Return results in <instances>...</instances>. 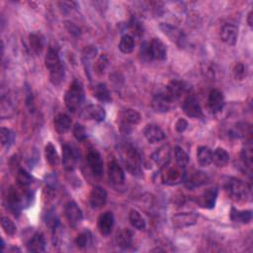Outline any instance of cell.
Returning <instances> with one entry per match:
<instances>
[{
	"label": "cell",
	"instance_id": "2",
	"mask_svg": "<svg viewBox=\"0 0 253 253\" xmlns=\"http://www.w3.org/2000/svg\"><path fill=\"white\" fill-rule=\"evenodd\" d=\"M120 154L122 161L132 175L140 176L142 174V158L138 150L130 145L124 144L120 148Z\"/></svg>",
	"mask_w": 253,
	"mask_h": 253
},
{
	"label": "cell",
	"instance_id": "21",
	"mask_svg": "<svg viewBox=\"0 0 253 253\" xmlns=\"http://www.w3.org/2000/svg\"><path fill=\"white\" fill-rule=\"evenodd\" d=\"M115 219L111 212H105L98 218V229L102 235H109L114 228Z\"/></svg>",
	"mask_w": 253,
	"mask_h": 253
},
{
	"label": "cell",
	"instance_id": "4",
	"mask_svg": "<svg viewBox=\"0 0 253 253\" xmlns=\"http://www.w3.org/2000/svg\"><path fill=\"white\" fill-rule=\"evenodd\" d=\"M32 202V194L28 191L20 192L19 190L11 187L7 196V208L14 215L18 216L25 206Z\"/></svg>",
	"mask_w": 253,
	"mask_h": 253
},
{
	"label": "cell",
	"instance_id": "42",
	"mask_svg": "<svg viewBox=\"0 0 253 253\" xmlns=\"http://www.w3.org/2000/svg\"><path fill=\"white\" fill-rule=\"evenodd\" d=\"M129 29H130L132 35L135 36V37L140 38L144 35V31H145L144 26L137 18H132L131 19V21L129 23Z\"/></svg>",
	"mask_w": 253,
	"mask_h": 253
},
{
	"label": "cell",
	"instance_id": "31",
	"mask_svg": "<svg viewBox=\"0 0 253 253\" xmlns=\"http://www.w3.org/2000/svg\"><path fill=\"white\" fill-rule=\"evenodd\" d=\"M93 96L97 100L104 102V103H109L112 101L111 93H110L108 87L106 86V84H104V83H99L93 88Z\"/></svg>",
	"mask_w": 253,
	"mask_h": 253
},
{
	"label": "cell",
	"instance_id": "5",
	"mask_svg": "<svg viewBox=\"0 0 253 253\" xmlns=\"http://www.w3.org/2000/svg\"><path fill=\"white\" fill-rule=\"evenodd\" d=\"M227 195L234 202H243L250 197V188L236 178H230L225 185Z\"/></svg>",
	"mask_w": 253,
	"mask_h": 253
},
{
	"label": "cell",
	"instance_id": "23",
	"mask_svg": "<svg viewBox=\"0 0 253 253\" xmlns=\"http://www.w3.org/2000/svg\"><path fill=\"white\" fill-rule=\"evenodd\" d=\"M208 104L210 110L213 113H218L222 111L225 106V97L223 92L219 89H213L209 94Z\"/></svg>",
	"mask_w": 253,
	"mask_h": 253
},
{
	"label": "cell",
	"instance_id": "27",
	"mask_svg": "<svg viewBox=\"0 0 253 253\" xmlns=\"http://www.w3.org/2000/svg\"><path fill=\"white\" fill-rule=\"evenodd\" d=\"M116 244L120 248L126 249L131 247L133 243V233L130 229H122L116 235Z\"/></svg>",
	"mask_w": 253,
	"mask_h": 253
},
{
	"label": "cell",
	"instance_id": "36",
	"mask_svg": "<svg viewBox=\"0 0 253 253\" xmlns=\"http://www.w3.org/2000/svg\"><path fill=\"white\" fill-rule=\"evenodd\" d=\"M16 182L19 188L26 189L33 183V177L24 169H19L16 175Z\"/></svg>",
	"mask_w": 253,
	"mask_h": 253
},
{
	"label": "cell",
	"instance_id": "30",
	"mask_svg": "<svg viewBox=\"0 0 253 253\" xmlns=\"http://www.w3.org/2000/svg\"><path fill=\"white\" fill-rule=\"evenodd\" d=\"M229 161V154L225 149L218 148L214 151L212 155V163L216 164L218 167L226 166Z\"/></svg>",
	"mask_w": 253,
	"mask_h": 253
},
{
	"label": "cell",
	"instance_id": "40",
	"mask_svg": "<svg viewBox=\"0 0 253 253\" xmlns=\"http://www.w3.org/2000/svg\"><path fill=\"white\" fill-rule=\"evenodd\" d=\"M0 138H1L2 147L9 148L14 142L15 135L11 130L6 129V128H1V131H0Z\"/></svg>",
	"mask_w": 253,
	"mask_h": 253
},
{
	"label": "cell",
	"instance_id": "32",
	"mask_svg": "<svg viewBox=\"0 0 253 253\" xmlns=\"http://www.w3.org/2000/svg\"><path fill=\"white\" fill-rule=\"evenodd\" d=\"M213 152L208 147H200L197 150V161L201 166H209L212 163Z\"/></svg>",
	"mask_w": 253,
	"mask_h": 253
},
{
	"label": "cell",
	"instance_id": "7",
	"mask_svg": "<svg viewBox=\"0 0 253 253\" xmlns=\"http://www.w3.org/2000/svg\"><path fill=\"white\" fill-rule=\"evenodd\" d=\"M141 114L134 109H126L120 115V129L125 135H128L132 132L133 126L141 123Z\"/></svg>",
	"mask_w": 253,
	"mask_h": 253
},
{
	"label": "cell",
	"instance_id": "26",
	"mask_svg": "<svg viewBox=\"0 0 253 253\" xmlns=\"http://www.w3.org/2000/svg\"><path fill=\"white\" fill-rule=\"evenodd\" d=\"M207 181H208V176L206 175V173L202 171H195L186 178L185 182H186V186L189 189H194L206 184Z\"/></svg>",
	"mask_w": 253,
	"mask_h": 253
},
{
	"label": "cell",
	"instance_id": "25",
	"mask_svg": "<svg viewBox=\"0 0 253 253\" xmlns=\"http://www.w3.org/2000/svg\"><path fill=\"white\" fill-rule=\"evenodd\" d=\"M54 130L58 134H65L70 131L72 126V119L67 114H58L53 121Z\"/></svg>",
	"mask_w": 253,
	"mask_h": 253
},
{
	"label": "cell",
	"instance_id": "8",
	"mask_svg": "<svg viewBox=\"0 0 253 253\" xmlns=\"http://www.w3.org/2000/svg\"><path fill=\"white\" fill-rule=\"evenodd\" d=\"M164 168L165 170L162 174V182L165 184L174 185L182 182V180H184V178L186 177L184 167H181L178 164H176L175 166H168L167 164L164 166Z\"/></svg>",
	"mask_w": 253,
	"mask_h": 253
},
{
	"label": "cell",
	"instance_id": "44",
	"mask_svg": "<svg viewBox=\"0 0 253 253\" xmlns=\"http://www.w3.org/2000/svg\"><path fill=\"white\" fill-rule=\"evenodd\" d=\"M233 76L234 78L238 81H241L246 76V66L243 62H237L233 68Z\"/></svg>",
	"mask_w": 253,
	"mask_h": 253
},
{
	"label": "cell",
	"instance_id": "6",
	"mask_svg": "<svg viewBox=\"0 0 253 253\" xmlns=\"http://www.w3.org/2000/svg\"><path fill=\"white\" fill-rule=\"evenodd\" d=\"M84 100V90L82 83L78 79H75L70 85L65 96V102L71 112L77 111Z\"/></svg>",
	"mask_w": 253,
	"mask_h": 253
},
{
	"label": "cell",
	"instance_id": "18",
	"mask_svg": "<svg viewBox=\"0 0 253 253\" xmlns=\"http://www.w3.org/2000/svg\"><path fill=\"white\" fill-rule=\"evenodd\" d=\"M144 135L150 144L160 143L165 139V133L162 131L159 126L154 124H150L146 126V128L144 130Z\"/></svg>",
	"mask_w": 253,
	"mask_h": 253
},
{
	"label": "cell",
	"instance_id": "29",
	"mask_svg": "<svg viewBox=\"0 0 253 253\" xmlns=\"http://www.w3.org/2000/svg\"><path fill=\"white\" fill-rule=\"evenodd\" d=\"M230 220L234 223L238 224H248L252 220V212L249 210L240 211L235 208H231L230 211Z\"/></svg>",
	"mask_w": 253,
	"mask_h": 253
},
{
	"label": "cell",
	"instance_id": "14",
	"mask_svg": "<svg viewBox=\"0 0 253 253\" xmlns=\"http://www.w3.org/2000/svg\"><path fill=\"white\" fill-rule=\"evenodd\" d=\"M87 162L89 168L91 169L92 173L97 176L101 177L104 172V163L102 160L101 154L96 150H90L87 153Z\"/></svg>",
	"mask_w": 253,
	"mask_h": 253
},
{
	"label": "cell",
	"instance_id": "13",
	"mask_svg": "<svg viewBox=\"0 0 253 253\" xmlns=\"http://www.w3.org/2000/svg\"><path fill=\"white\" fill-rule=\"evenodd\" d=\"M78 156L74 148L70 145L62 147V165L67 171H74L76 167Z\"/></svg>",
	"mask_w": 253,
	"mask_h": 253
},
{
	"label": "cell",
	"instance_id": "37",
	"mask_svg": "<svg viewBox=\"0 0 253 253\" xmlns=\"http://www.w3.org/2000/svg\"><path fill=\"white\" fill-rule=\"evenodd\" d=\"M30 46L34 52L41 53L44 49V38L39 34H31L30 37Z\"/></svg>",
	"mask_w": 253,
	"mask_h": 253
},
{
	"label": "cell",
	"instance_id": "15",
	"mask_svg": "<svg viewBox=\"0 0 253 253\" xmlns=\"http://www.w3.org/2000/svg\"><path fill=\"white\" fill-rule=\"evenodd\" d=\"M197 220L198 215L195 213H179L172 217V224L175 228H182L195 225Z\"/></svg>",
	"mask_w": 253,
	"mask_h": 253
},
{
	"label": "cell",
	"instance_id": "20",
	"mask_svg": "<svg viewBox=\"0 0 253 253\" xmlns=\"http://www.w3.org/2000/svg\"><path fill=\"white\" fill-rule=\"evenodd\" d=\"M219 190L217 187H213L208 189L207 191H205L198 199V203L200 207L204 209H213L215 208L216 201L218 198Z\"/></svg>",
	"mask_w": 253,
	"mask_h": 253
},
{
	"label": "cell",
	"instance_id": "22",
	"mask_svg": "<svg viewBox=\"0 0 253 253\" xmlns=\"http://www.w3.org/2000/svg\"><path fill=\"white\" fill-rule=\"evenodd\" d=\"M238 36V29L233 24H225L221 29V39L222 41L228 45L234 46Z\"/></svg>",
	"mask_w": 253,
	"mask_h": 253
},
{
	"label": "cell",
	"instance_id": "10",
	"mask_svg": "<svg viewBox=\"0 0 253 253\" xmlns=\"http://www.w3.org/2000/svg\"><path fill=\"white\" fill-rule=\"evenodd\" d=\"M182 109L184 113L190 118L198 119L203 117V111H202L201 105L198 99L193 95H189L185 98L182 104Z\"/></svg>",
	"mask_w": 253,
	"mask_h": 253
},
{
	"label": "cell",
	"instance_id": "39",
	"mask_svg": "<svg viewBox=\"0 0 253 253\" xmlns=\"http://www.w3.org/2000/svg\"><path fill=\"white\" fill-rule=\"evenodd\" d=\"M1 226H2V228H3L4 232L8 236L15 235V233L17 231V227L11 219H9L8 217H3L1 219Z\"/></svg>",
	"mask_w": 253,
	"mask_h": 253
},
{
	"label": "cell",
	"instance_id": "12",
	"mask_svg": "<svg viewBox=\"0 0 253 253\" xmlns=\"http://www.w3.org/2000/svg\"><path fill=\"white\" fill-rule=\"evenodd\" d=\"M163 91L165 92V94L167 95V97L173 102L175 103L176 101H178L182 95H184L187 91V86L185 84V82L180 81V80H172L168 83V85L163 89Z\"/></svg>",
	"mask_w": 253,
	"mask_h": 253
},
{
	"label": "cell",
	"instance_id": "3",
	"mask_svg": "<svg viewBox=\"0 0 253 253\" xmlns=\"http://www.w3.org/2000/svg\"><path fill=\"white\" fill-rule=\"evenodd\" d=\"M141 56L146 61L164 60L167 56L166 46L159 39H152V42L142 45Z\"/></svg>",
	"mask_w": 253,
	"mask_h": 253
},
{
	"label": "cell",
	"instance_id": "38",
	"mask_svg": "<svg viewBox=\"0 0 253 253\" xmlns=\"http://www.w3.org/2000/svg\"><path fill=\"white\" fill-rule=\"evenodd\" d=\"M174 155H175L176 164L185 168V166H187V164L189 163V156L185 152V151L180 147H175Z\"/></svg>",
	"mask_w": 253,
	"mask_h": 253
},
{
	"label": "cell",
	"instance_id": "1",
	"mask_svg": "<svg viewBox=\"0 0 253 253\" xmlns=\"http://www.w3.org/2000/svg\"><path fill=\"white\" fill-rule=\"evenodd\" d=\"M45 65L50 72L51 82L53 85H59L65 79V69H63L58 54V48L50 46L45 57Z\"/></svg>",
	"mask_w": 253,
	"mask_h": 253
},
{
	"label": "cell",
	"instance_id": "45",
	"mask_svg": "<svg viewBox=\"0 0 253 253\" xmlns=\"http://www.w3.org/2000/svg\"><path fill=\"white\" fill-rule=\"evenodd\" d=\"M74 136L75 138L78 141V142H83L86 140L87 138V134H86V130L84 128V126H82L81 124H76V126H74Z\"/></svg>",
	"mask_w": 253,
	"mask_h": 253
},
{
	"label": "cell",
	"instance_id": "41",
	"mask_svg": "<svg viewBox=\"0 0 253 253\" xmlns=\"http://www.w3.org/2000/svg\"><path fill=\"white\" fill-rule=\"evenodd\" d=\"M91 240H92L91 233L88 230H84L76 236V244L79 248H84V247H87L88 245H90Z\"/></svg>",
	"mask_w": 253,
	"mask_h": 253
},
{
	"label": "cell",
	"instance_id": "33",
	"mask_svg": "<svg viewBox=\"0 0 253 253\" xmlns=\"http://www.w3.org/2000/svg\"><path fill=\"white\" fill-rule=\"evenodd\" d=\"M134 48H135V40H134L133 36L126 34L121 38V41L119 44V50L123 53L129 54V53L133 52Z\"/></svg>",
	"mask_w": 253,
	"mask_h": 253
},
{
	"label": "cell",
	"instance_id": "43",
	"mask_svg": "<svg viewBox=\"0 0 253 253\" xmlns=\"http://www.w3.org/2000/svg\"><path fill=\"white\" fill-rule=\"evenodd\" d=\"M109 65V58L107 56V54H101L96 62L95 65V73L98 75V76H101L104 74L106 68L108 67Z\"/></svg>",
	"mask_w": 253,
	"mask_h": 253
},
{
	"label": "cell",
	"instance_id": "34",
	"mask_svg": "<svg viewBox=\"0 0 253 253\" xmlns=\"http://www.w3.org/2000/svg\"><path fill=\"white\" fill-rule=\"evenodd\" d=\"M129 221L131 223V225L136 228L139 230H144L147 227L146 221L143 218V216L141 215L140 212H138L137 210H131L130 214H129Z\"/></svg>",
	"mask_w": 253,
	"mask_h": 253
},
{
	"label": "cell",
	"instance_id": "16",
	"mask_svg": "<svg viewBox=\"0 0 253 253\" xmlns=\"http://www.w3.org/2000/svg\"><path fill=\"white\" fill-rule=\"evenodd\" d=\"M107 192L103 187L96 186L89 195V203L93 209H101L107 202Z\"/></svg>",
	"mask_w": 253,
	"mask_h": 253
},
{
	"label": "cell",
	"instance_id": "35",
	"mask_svg": "<svg viewBox=\"0 0 253 253\" xmlns=\"http://www.w3.org/2000/svg\"><path fill=\"white\" fill-rule=\"evenodd\" d=\"M45 155H46V159H47V162L54 167L56 166L58 163H59V157H58V154L56 152V150L54 148V146L51 144V143H49L47 146H46V149H45Z\"/></svg>",
	"mask_w": 253,
	"mask_h": 253
},
{
	"label": "cell",
	"instance_id": "28",
	"mask_svg": "<svg viewBox=\"0 0 253 253\" xmlns=\"http://www.w3.org/2000/svg\"><path fill=\"white\" fill-rule=\"evenodd\" d=\"M46 240L45 236L41 232H37L27 243V248L30 252H43L45 251Z\"/></svg>",
	"mask_w": 253,
	"mask_h": 253
},
{
	"label": "cell",
	"instance_id": "11",
	"mask_svg": "<svg viewBox=\"0 0 253 253\" xmlns=\"http://www.w3.org/2000/svg\"><path fill=\"white\" fill-rule=\"evenodd\" d=\"M65 215H66L67 221L73 228H76L83 219V215L80 208L74 201H71L66 204Z\"/></svg>",
	"mask_w": 253,
	"mask_h": 253
},
{
	"label": "cell",
	"instance_id": "46",
	"mask_svg": "<svg viewBox=\"0 0 253 253\" xmlns=\"http://www.w3.org/2000/svg\"><path fill=\"white\" fill-rule=\"evenodd\" d=\"M83 54H84V57L87 58V60L93 59L97 54V50H96V48H94L92 46L85 47V49L83 51Z\"/></svg>",
	"mask_w": 253,
	"mask_h": 253
},
{
	"label": "cell",
	"instance_id": "48",
	"mask_svg": "<svg viewBox=\"0 0 253 253\" xmlns=\"http://www.w3.org/2000/svg\"><path fill=\"white\" fill-rule=\"evenodd\" d=\"M252 18H253V12L250 11L248 16H247V23L249 25V27H252L253 26V21H252Z\"/></svg>",
	"mask_w": 253,
	"mask_h": 253
},
{
	"label": "cell",
	"instance_id": "9",
	"mask_svg": "<svg viewBox=\"0 0 253 253\" xmlns=\"http://www.w3.org/2000/svg\"><path fill=\"white\" fill-rule=\"evenodd\" d=\"M79 116L83 120H92L95 122H103L106 118V111L100 105L89 104L80 111Z\"/></svg>",
	"mask_w": 253,
	"mask_h": 253
},
{
	"label": "cell",
	"instance_id": "19",
	"mask_svg": "<svg viewBox=\"0 0 253 253\" xmlns=\"http://www.w3.org/2000/svg\"><path fill=\"white\" fill-rule=\"evenodd\" d=\"M108 177L115 185H122L125 182V172L115 159L108 163Z\"/></svg>",
	"mask_w": 253,
	"mask_h": 253
},
{
	"label": "cell",
	"instance_id": "24",
	"mask_svg": "<svg viewBox=\"0 0 253 253\" xmlns=\"http://www.w3.org/2000/svg\"><path fill=\"white\" fill-rule=\"evenodd\" d=\"M170 157H171V150L168 145L160 147L152 155V160L160 167H164L165 165H167L170 161Z\"/></svg>",
	"mask_w": 253,
	"mask_h": 253
},
{
	"label": "cell",
	"instance_id": "47",
	"mask_svg": "<svg viewBox=\"0 0 253 253\" xmlns=\"http://www.w3.org/2000/svg\"><path fill=\"white\" fill-rule=\"evenodd\" d=\"M187 126H188V122L185 119L180 118V119H178V121L175 124V130L179 134H181V133L185 132V130L187 129Z\"/></svg>",
	"mask_w": 253,
	"mask_h": 253
},
{
	"label": "cell",
	"instance_id": "17",
	"mask_svg": "<svg viewBox=\"0 0 253 253\" xmlns=\"http://www.w3.org/2000/svg\"><path fill=\"white\" fill-rule=\"evenodd\" d=\"M173 104L174 103L167 97V95L163 90L159 91L157 94L153 96L152 103V108L158 113L168 112L172 108Z\"/></svg>",
	"mask_w": 253,
	"mask_h": 253
}]
</instances>
